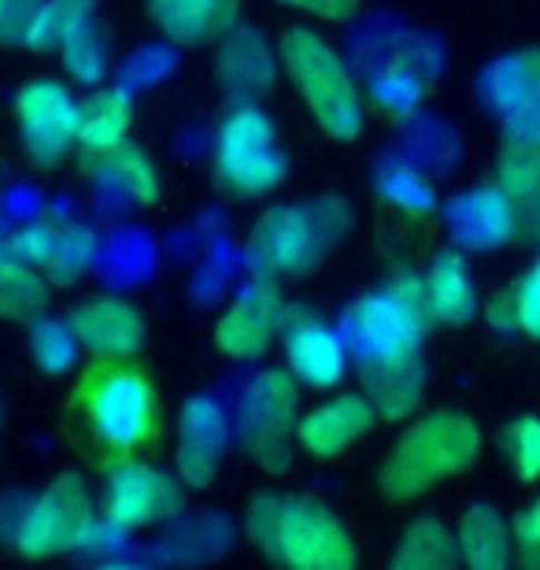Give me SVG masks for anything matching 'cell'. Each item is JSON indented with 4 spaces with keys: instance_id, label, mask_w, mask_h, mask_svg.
Here are the masks:
<instances>
[{
    "instance_id": "d6986e66",
    "label": "cell",
    "mask_w": 540,
    "mask_h": 570,
    "mask_svg": "<svg viewBox=\"0 0 540 570\" xmlns=\"http://www.w3.org/2000/svg\"><path fill=\"white\" fill-rule=\"evenodd\" d=\"M156 27L181 49L223 41L237 22L240 0H148Z\"/></svg>"
},
{
    "instance_id": "4fadbf2b",
    "label": "cell",
    "mask_w": 540,
    "mask_h": 570,
    "mask_svg": "<svg viewBox=\"0 0 540 570\" xmlns=\"http://www.w3.org/2000/svg\"><path fill=\"white\" fill-rule=\"evenodd\" d=\"M282 323H285L282 293L274 289L271 278H259L237 296L234 307H229L223 318H218L215 345L223 348L229 360H245V363L263 360Z\"/></svg>"
},
{
    "instance_id": "ac0fdd59",
    "label": "cell",
    "mask_w": 540,
    "mask_h": 570,
    "mask_svg": "<svg viewBox=\"0 0 540 570\" xmlns=\"http://www.w3.org/2000/svg\"><path fill=\"white\" fill-rule=\"evenodd\" d=\"M374 415L377 412L366 396L344 393L326 401L323 407H315V412H307L301 426H296V438H301L304 452L318 455V460H333L374 426Z\"/></svg>"
},
{
    "instance_id": "5b68a950",
    "label": "cell",
    "mask_w": 540,
    "mask_h": 570,
    "mask_svg": "<svg viewBox=\"0 0 540 570\" xmlns=\"http://www.w3.org/2000/svg\"><path fill=\"white\" fill-rule=\"evenodd\" d=\"M344 230L348 208L333 197L271 208L248 234V264L259 278L307 275Z\"/></svg>"
},
{
    "instance_id": "7c38bea8",
    "label": "cell",
    "mask_w": 540,
    "mask_h": 570,
    "mask_svg": "<svg viewBox=\"0 0 540 570\" xmlns=\"http://www.w3.org/2000/svg\"><path fill=\"white\" fill-rule=\"evenodd\" d=\"M22 145L38 167H56L78 145V105L63 86L30 82L16 97Z\"/></svg>"
},
{
    "instance_id": "6da1fadb",
    "label": "cell",
    "mask_w": 540,
    "mask_h": 570,
    "mask_svg": "<svg viewBox=\"0 0 540 570\" xmlns=\"http://www.w3.org/2000/svg\"><path fill=\"white\" fill-rule=\"evenodd\" d=\"M71 419L97 463L115 466L156 438L159 404L153 385L134 363H94L71 396Z\"/></svg>"
},
{
    "instance_id": "ba28073f",
    "label": "cell",
    "mask_w": 540,
    "mask_h": 570,
    "mask_svg": "<svg viewBox=\"0 0 540 570\" xmlns=\"http://www.w3.org/2000/svg\"><path fill=\"white\" fill-rule=\"evenodd\" d=\"M97 533V515L89 489L78 474H60L45 489L41 497H33L16 522V549L33 560L45 556H63L75 549H86Z\"/></svg>"
},
{
    "instance_id": "b9f144b4",
    "label": "cell",
    "mask_w": 540,
    "mask_h": 570,
    "mask_svg": "<svg viewBox=\"0 0 540 570\" xmlns=\"http://www.w3.org/2000/svg\"><path fill=\"white\" fill-rule=\"evenodd\" d=\"M0 11H4V0H0Z\"/></svg>"
},
{
    "instance_id": "9a60e30c",
    "label": "cell",
    "mask_w": 540,
    "mask_h": 570,
    "mask_svg": "<svg viewBox=\"0 0 540 570\" xmlns=\"http://www.w3.org/2000/svg\"><path fill=\"white\" fill-rule=\"evenodd\" d=\"M234 438L226 407L215 396H193L178 419V482L208 485Z\"/></svg>"
},
{
    "instance_id": "83f0119b",
    "label": "cell",
    "mask_w": 540,
    "mask_h": 570,
    "mask_svg": "<svg viewBox=\"0 0 540 570\" xmlns=\"http://www.w3.org/2000/svg\"><path fill=\"white\" fill-rule=\"evenodd\" d=\"M89 170L105 178L108 186H119L126 197H134L141 204H153L159 197V170H156V164L130 141L115 145L111 153L89 159Z\"/></svg>"
},
{
    "instance_id": "e575fe53",
    "label": "cell",
    "mask_w": 540,
    "mask_h": 570,
    "mask_svg": "<svg viewBox=\"0 0 540 570\" xmlns=\"http://www.w3.org/2000/svg\"><path fill=\"white\" fill-rule=\"evenodd\" d=\"M45 4H49V0H4V11H0V41L38 49Z\"/></svg>"
},
{
    "instance_id": "3957f363",
    "label": "cell",
    "mask_w": 540,
    "mask_h": 570,
    "mask_svg": "<svg viewBox=\"0 0 540 570\" xmlns=\"http://www.w3.org/2000/svg\"><path fill=\"white\" fill-rule=\"evenodd\" d=\"M478 449H481L478 426L467 415L433 412L426 419H419L396 441V449L389 452V460L377 471V485L393 500L422 497L426 489L463 474L478 460Z\"/></svg>"
},
{
    "instance_id": "d590c367",
    "label": "cell",
    "mask_w": 540,
    "mask_h": 570,
    "mask_svg": "<svg viewBox=\"0 0 540 570\" xmlns=\"http://www.w3.org/2000/svg\"><path fill=\"white\" fill-rule=\"evenodd\" d=\"M97 0H49L45 4V22L38 33V49H60V41L86 19H94Z\"/></svg>"
},
{
    "instance_id": "4316f807",
    "label": "cell",
    "mask_w": 540,
    "mask_h": 570,
    "mask_svg": "<svg viewBox=\"0 0 540 570\" xmlns=\"http://www.w3.org/2000/svg\"><path fill=\"white\" fill-rule=\"evenodd\" d=\"M49 307V278L0 245V318H38Z\"/></svg>"
},
{
    "instance_id": "484cf974",
    "label": "cell",
    "mask_w": 540,
    "mask_h": 570,
    "mask_svg": "<svg viewBox=\"0 0 540 570\" xmlns=\"http://www.w3.org/2000/svg\"><path fill=\"white\" fill-rule=\"evenodd\" d=\"M459 560L478 567V570H500L511 560V530L500 519V511L485 504L470 508L463 522H459Z\"/></svg>"
},
{
    "instance_id": "ffe728a7",
    "label": "cell",
    "mask_w": 540,
    "mask_h": 570,
    "mask_svg": "<svg viewBox=\"0 0 540 570\" xmlns=\"http://www.w3.org/2000/svg\"><path fill=\"white\" fill-rule=\"evenodd\" d=\"M360 382H363V396L374 404L377 415L408 419L415 412L422 385H426V367H422L419 352L396 360H374V363H360Z\"/></svg>"
},
{
    "instance_id": "74e56055",
    "label": "cell",
    "mask_w": 540,
    "mask_h": 570,
    "mask_svg": "<svg viewBox=\"0 0 540 570\" xmlns=\"http://www.w3.org/2000/svg\"><path fill=\"white\" fill-rule=\"evenodd\" d=\"M514 541H519V549H522V560L530 567H540V500L519 519Z\"/></svg>"
},
{
    "instance_id": "ab89813d",
    "label": "cell",
    "mask_w": 540,
    "mask_h": 570,
    "mask_svg": "<svg viewBox=\"0 0 540 570\" xmlns=\"http://www.w3.org/2000/svg\"><path fill=\"white\" fill-rule=\"evenodd\" d=\"M285 4H293V8H304V11H312V16L318 19H330V22H344V19H352L355 11H360L363 0H285Z\"/></svg>"
},
{
    "instance_id": "f35d334b",
    "label": "cell",
    "mask_w": 540,
    "mask_h": 570,
    "mask_svg": "<svg viewBox=\"0 0 540 570\" xmlns=\"http://www.w3.org/2000/svg\"><path fill=\"white\" fill-rule=\"evenodd\" d=\"M503 122H508V138L537 141V145H540V100L508 111V116H503Z\"/></svg>"
},
{
    "instance_id": "d4e9b609",
    "label": "cell",
    "mask_w": 540,
    "mask_h": 570,
    "mask_svg": "<svg viewBox=\"0 0 540 570\" xmlns=\"http://www.w3.org/2000/svg\"><path fill=\"white\" fill-rule=\"evenodd\" d=\"M481 97L500 116L540 100V49L514 52L508 60L492 63L481 78Z\"/></svg>"
},
{
    "instance_id": "603a6c76",
    "label": "cell",
    "mask_w": 540,
    "mask_h": 570,
    "mask_svg": "<svg viewBox=\"0 0 540 570\" xmlns=\"http://www.w3.org/2000/svg\"><path fill=\"white\" fill-rule=\"evenodd\" d=\"M130 122L134 105L122 89H100V94L86 97V105H78V145H82L86 164L122 145L126 134H130Z\"/></svg>"
},
{
    "instance_id": "d6a6232c",
    "label": "cell",
    "mask_w": 540,
    "mask_h": 570,
    "mask_svg": "<svg viewBox=\"0 0 540 570\" xmlns=\"http://www.w3.org/2000/svg\"><path fill=\"white\" fill-rule=\"evenodd\" d=\"M377 189H382V197L393 204V208L415 215V219L436 212L433 186L419 175L415 167L400 164V159H393V164L382 167V175H377Z\"/></svg>"
},
{
    "instance_id": "8992f818",
    "label": "cell",
    "mask_w": 540,
    "mask_h": 570,
    "mask_svg": "<svg viewBox=\"0 0 540 570\" xmlns=\"http://www.w3.org/2000/svg\"><path fill=\"white\" fill-rule=\"evenodd\" d=\"M282 67L289 71L296 94L312 108L315 122L330 138L348 141L363 127V97L348 67L318 33L296 27L282 38Z\"/></svg>"
},
{
    "instance_id": "2e32d148",
    "label": "cell",
    "mask_w": 540,
    "mask_h": 570,
    "mask_svg": "<svg viewBox=\"0 0 540 570\" xmlns=\"http://www.w3.org/2000/svg\"><path fill=\"white\" fill-rule=\"evenodd\" d=\"M67 323L82 341L86 352L97 360H130L145 345V318L134 304L115 301V296H97L89 304H78Z\"/></svg>"
},
{
    "instance_id": "8fae6325",
    "label": "cell",
    "mask_w": 540,
    "mask_h": 570,
    "mask_svg": "<svg viewBox=\"0 0 540 570\" xmlns=\"http://www.w3.org/2000/svg\"><path fill=\"white\" fill-rule=\"evenodd\" d=\"M8 248L19 253L30 267H38L49 278V285H75L86 275L89 259L97 253V234L86 223L45 212L22 226Z\"/></svg>"
},
{
    "instance_id": "7a4b0ae2",
    "label": "cell",
    "mask_w": 540,
    "mask_h": 570,
    "mask_svg": "<svg viewBox=\"0 0 540 570\" xmlns=\"http://www.w3.org/2000/svg\"><path fill=\"white\" fill-rule=\"evenodd\" d=\"M248 538L263 556L293 570H344L355 563L348 530L307 497H259L248 508Z\"/></svg>"
},
{
    "instance_id": "9c48e42d",
    "label": "cell",
    "mask_w": 540,
    "mask_h": 570,
    "mask_svg": "<svg viewBox=\"0 0 540 570\" xmlns=\"http://www.w3.org/2000/svg\"><path fill=\"white\" fill-rule=\"evenodd\" d=\"M296 407H301V393H296L293 371H263L259 379L248 382L245 396L237 407V433L245 452L256 460L263 471L282 474L289 466V438L296 423Z\"/></svg>"
},
{
    "instance_id": "44dd1931",
    "label": "cell",
    "mask_w": 540,
    "mask_h": 570,
    "mask_svg": "<svg viewBox=\"0 0 540 570\" xmlns=\"http://www.w3.org/2000/svg\"><path fill=\"white\" fill-rule=\"evenodd\" d=\"M218 78H223L226 94L240 105L263 97V89L274 86V56L267 41L252 27L229 30L223 38V52H218Z\"/></svg>"
},
{
    "instance_id": "4dcf8cb0",
    "label": "cell",
    "mask_w": 540,
    "mask_h": 570,
    "mask_svg": "<svg viewBox=\"0 0 540 570\" xmlns=\"http://www.w3.org/2000/svg\"><path fill=\"white\" fill-rule=\"evenodd\" d=\"M60 52H63L67 71H71L78 82L97 86L100 78L108 75V41L97 19H86L82 27H75L67 33L60 41Z\"/></svg>"
},
{
    "instance_id": "5bb4252c",
    "label": "cell",
    "mask_w": 540,
    "mask_h": 570,
    "mask_svg": "<svg viewBox=\"0 0 540 570\" xmlns=\"http://www.w3.org/2000/svg\"><path fill=\"white\" fill-rule=\"evenodd\" d=\"M285 360L289 371L312 390H333L348 371V345L337 330L323 326L312 312L285 307Z\"/></svg>"
},
{
    "instance_id": "30bf717a",
    "label": "cell",
    "mask_w": 540,
    "mask_h": 570,
    "mask_svg": "<svg viewBox=\"0 0 540 570\" xmlns=\"http://www.w3.org/2000/svg\"><path fill=\"white\" fill-rule=\"evenodd\" d=\"M186 497L170 474L148 463L122 460L111 466L105 485V522L111 530H141L175 519Z\"/></svg>"
},
{
    "instance_id": "f546056e",
    "label": "cell",
    "mask_w": 540,
    "mask_h": 570,
    "mask_svg": "<svg viewBox=\"0 0 540 570\" xmlns=\"http://www.w3.org/2000/svg\"><path fill=\"white\" fill-rule=\"evenodd\" d=\"M497 186L519 204H537L540 200V145L537 141H503L500 164H497Z\"/></svg>"
},
{
    "instance_id": "277c9868",
    "label": "cell",
    "mask_w": 540,
    "mask_h": 570,
    "mask_svg": "<svg viewBox=\"0 0 540 570\" xmlns=\"http://www.w3.org/2000/svg\"><path fill=\"white\" fill-rule=\"evenodd\" d=\"M430 323L433 315L426 301V278L396 275L377 293L352 304V312L344 315L341 337L348 345L355 367H360V363L396 360L419 352Z\"/></svg>"
},
{
    "instance_id": "e0dca14e",
    "label": "cell",
    "mask_w": 540,
    "mask_h": 570,
    "mask_svg": "<svg viewBox=\"0 0 540 570\" xmlns=\"http://www.w3.org/2000/svg\"><path fill=\"white\" fill-rule=\"evenodd\" d=\"M448 223H452V237L459 245L485 253V248H500L514 237V230H519V204L492 181V186L463 193L448 208Z\"/></svg>"
},
{
    "instance_id": "8d00e7d4",
    "label": "cell",
    "mask_w": 540,
    "mask_h": 570,
    "mask_svg": "<svg viewBox=\"0 0 540 570\" xmlns=\"http://www.w3.org/2000/svg\"><path fill=\"white\" fill-rule=\"evenodd\" d=\"M514 304H519V330L540 341V264L514 285Z\"/></svg>"
},
{
    "instance_id": "cb8c5ba5",
    "label": "cell",
    "mask_w": 540,
    "mask_h": 570,
    "mask_svg": "<svg viewBox=\"0 0 540 570\" xmlns=\"http://www.w3.org/2000/svg\"><path fill=\"white\" fill-rule=\"evenodd\" d=\"M426 301L433 323L444 326H463L467 318H474L478 312V289L467 275L463 256L448 253L430 267L426 275Z\"/></svg>"
},
{
    "instance_id": "52a82bcc",
    "label": "cell",
    "mask_w": 540,
    "mask_h": 570,
    "mask_svg": "<svg viewBox=\"0 0 540 570\" xmlns=\"http://www.w3.org/2000/svg\"><path fill=\"white\" fill-rule=\"evenodd\" d=\"M285 178V156L274 141V122L256 105H237L218 127L215 181L234 197H263Z\"/></svg>"
},
{
    "instance_id": "f1b7e54d",
    "label": "cell",
    "mask_w": 540,
    "mask_h": 570,
    "mask_svg": "<svg viewBox=\"0 0 540 570\" xmlns=\"http://www.w3.org/2000/svg\"><path fill=\"white\" fill-rule=\"evenodd\" d=\"M459 560V541L455 533H448L436 519L411 522L404 541L393 556V567L400 570H444Z\"/></svg>"
},
{
    "instance_id": "60d3db41",
    "label": "cell",
    "mask_w": 540,
    "mask_h": 570,
    "mask_svg": "<svg viewBox=\"0 0 540 570\" xmlns=\"http://www.w3.org/2000/svg\"><path fill=\"white\" fill-rule=\"evenodd\" d=\"M489 318H492V326L503 330V334H511V330H519V304H514V289L500 293L497 301L489 304Z\"/></svg>"
},
{
    "instance_id": "7402d4cb",
    "label": "cell",
    "mask_w": 540,
    "mask_h": 570,
    "mask_svg": "<svg viewBox=\"0 0 540 570\" xmlns=\"http://www.w3.org/2000/svg\"><path fill=\"white\" fill-rule=\"evenodd\" d=\"M426 75H430V60L415 45H404V49L382 56V60L371 67L374 105L389 111V116H408V111L419 105Z\"/></svg>"
},
{
    "instance_id": "1f68e13d",
    "label": "cell",
    "mask_w": 540,
    "mask_h": 570,
    "mask_svg": "<svg viewBox=\"0 0 540 570\" xmlns=\"http://www.w3.org/2000/svg\"><path fill=\"white\" fill-rule=\"evenodd\" d=\"M78 348H82V341H78V334L67 318H38V323L30 326L33 363H38L45 374L71 371L78 360Z\"/></svg>"
},
{
    "instance_id": "836d02e7",
    "label": "cell",
    "mask_w": 540,
    "mask_h": 570,
    "mask_svg": "<svg viewBox=\"0 0 540 570\" xmlns=\"http://www.w3.org/2000/svg\"><path fill=\"white\" fill-rule=\"evenodd\" d=\"M500 449L522 482L540 478V419H519L500 433Z\"/></svg>"
}]
</instances>
